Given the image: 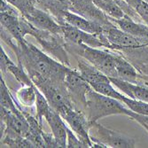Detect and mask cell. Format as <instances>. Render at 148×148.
<instances>
[{
    "label": "cell",
    "mask_w": 148,
    "mask_h": 148,
    "mask_svg": "<svg viewBox=\"0 0 148 148\" xmlns=\"http://www.w3.org/2000/svg\"><path fill=\"white\" fill-rule=\"evenodd\" d=\"M7 71L12 74V75L16 78V80L21 85H31L34 84L29 75L24 70V66L21 63H18L17 66L14 63L10 64L7 68Z\"/></svg>",
    "instance_id": "obj_26"
},
{
    "label": "cell",
    "mask_w": 148,
    "mask_h": 148,
    "mask_svg": "<svg viewBox=\"0 0 148 148\" xmlns=\"http://www.w3.org/2000/svg\"><path fill=\"white\" fill-rule=\"evenodd\" d=\"M1 122L3 123L4 129L16 132L26 138L28 136L29 125L23 114V110L13 113L1 107Z\"/></svg>",
    "instance_id": "obj_12"
},
{
    "label": "cell",
    "mask_w": 148,
    "mask_h": 148,
    "mask_svg": "<svg viewBox=\"0 0 148 148\" xmlns=\"http://www.w3.org/2000/svg\"><path fill=\"white\" fill-rule=\"evenodd\" d=\"M117 99L120 100L121 102H123L132 112L137 113L141 115L148 116V103L147 102L135 99H131L121 91L117 97Z\"/></svg>",
    "instance_id": "obj_23"
},
{
    "label": "cell",
    "mask_w": 148,
    "mask_h": 148,
    "mask_svg": "<svg viewBox=\"0 0 148 148\" xmlns=\"http://www.w3.org/2000/svg\"><path fill=\"white\" fill-rule=\"evenodd\" d=\"M23 17L38 29L62 35V26L49 12L38 7H35Z\"/></svg>",
    "instance_id": "obj_11"
},
{
    "label": "cell",
    "mask_w": 148,
    "mask_h": 148,
    "mask_svg": "<svg viewBox=\"0 0 148 148\" xmlns=\"http://www.w3.org/2000/svg\"><path fill=\"white\" fill-rule=\"evenodd\" d=\"M144 1H145V2H147V3H148V0H144Z\"/></svg>",
    "instance_id": "obj_33"
},
{
    "label": "cell",
    "mask_w": 148,
    "mask_h": 148,
    "mask_svg": "<svg viewBox=\"0 0 148 148\" xmlns=\"http://www.w3.org/2000/svg\"><path fill=\"white\" fill-rule=\"evenodd\" d=\"M65 84L69 97L76 109L85 113L87 104V93L91 86L82 76L79 71L69 69L65 77Z\"/></svg>",
    "instance_id": "obj_6"
},
{
    "label": "cell",
    "mask_w": 148,
    "mask_h": 148,
    "mask_svg": "<svg viewBox=\"0 0 148 148\" xmlns=\"http://www.w3.org/2000/svg\"><path fill=\"white\" fill-rule=\"evenodd\" d=\"M92 1L110 18V20H118L125 16L124 12L118 5L115 0H92Z\"/></svg>",
    "instance_id": "obj_21"
},
{
    "label": "cell",
    "mask_w": 148,
    "mask_h": 148,
    "mask_svg": "<svg viewBox=\"0 0 148 148\" xmlns=\"http://www.w3.org/2000/svg\"><path fill=\"white\" fill-rule=\"evenodd\" d=\"M59 113L78 138L82 139L88 147H92L93 145L89 133L91 124L85 113L76 109L75 106H66Z\"/></svg>",
    "instance_id": "obj_8"
},
{
    "label": "cell",
    "mask_w": 148,
    "mask_h": 148,
    "mask_svg": "<svg viewBox=\"0 0 148 148\" xmlns=\"http://www.w3.org/2000/svg\"><path fill=\"white\" fill-rule=\"evenodd\" d=\"M66 147L69 148H86L88 145L78 138L76 134L68 127V138H66Z\"/></svg>",
    "instance_id": "obj_28"
},
{
    "label": "cell",
    "mask_w": 148,
    "mask_h": 148,
    "mask_svg": "<svg viewBox=\"0 0 148 148\" xmlns=\"http://www.w3.org/2000/svg\"><path fill=\"white\" fill-rule=\"evenodd\" d=\"M13 62L10 60L8 55L5 50L1 47L0 48V66H1V72L5 73L7 72V68L10 64H12Z\"/></svg>",
    "instance_id": "obj_30"
},
{
    "label": "cell",
    "mask_w": 148,
    "mask_h": 148,
    "mask_svg": "<svg viewBox=\"0 0 148 148\" xmlns=\"http://www.w3.org/2000/svg\"><path fill=\"white\" fill-rule=\"evenodd\" d=\"M1 39L16 53L18 63H21L29 75L35 85L48 80L65 82V77L70 66L53 60L36 46L24 41L17 43L13 37L1 27Z\"/></svg>",
    "instance_id": "obj_1"
},
{
    "label": "cell",
    "mask_w": 148,
    "mask_h": 148,
    "mask_svg": "<svg viewBox=\"0 0 148 148\" xmlns=\"http://www.w3.org/2000/svg\"><path fill=\"white\" fill-rule=\"evenodd\" d=\"M104 35L110 45V49L124 51L142 48L148 45V42L145 40L120 29L117 26H113L105 29Z\"/></svg>",
    "instance_id": "obj_9"
},
{
    "label": "cell",
    "mask_w": 148,
    "mask_h": 148,
    "mask_svg": "<svg viewBox=\"0 0 148 148\" xmlns=\"http://www.w3.org/2000/svg\"><path fill=\"white\" fill-rule=\"evenodd\" d=\"M70 5L66 0H36V7L49 12L61 26L65 25L64 16L70 10Z\"/></svg>",
    "instance_id": "obj_16"
},
{
    "label": "cell",
    "mask_w": 148,
    "mask_h": 148,
    "mask_svg": "<svg viewBox=\"0 0 148 148\" xmlns=\"http://www.w3.org/2000/svg\"><path fill=\"white\" fill-rule=\"evenodd\" d=\"M45 119L51 130L52 135L54 136L59 147H66V138H68V126L66 125L65 120L58 111L51 106Z\"/></svg>",
    "instance_id": "obj_13"
},
{
    "label": "cell",
    "mask_w": 148,
    "mask_h": 148,
    "mask_svg": "<svg viewBox=\"0 0 148 148\" xmlns=\"http://www.w3.org/2000/svg\"><path fill=\"white\" fill-rule=\"evenodd\" d=\"M21 25L24 36L30 35L35 37L43 49L48 53L57 58L62 64L70 66V62L66 49V40L63 35L53 34L49 31L38 29L27 21L22 15L21 16Z\"/></svg>",
    "instance_id": "obj_2"
},
{
    "label": "cell",
    "mask_w": 148,
    "mask_h": 148,
    "mask_svg": "<svg viewBox=\"0 0 148 148\" xmlns=\"http://www.w3.org/2000/svg\"><path fill=\"white\" fill-rule=\"evenodd\" d=\"M21 16L9 14V13L1 12L0 13V21L1 27L8 31V33L13 37L17 43L22 42L25 40V36L23 35L21 25Z\"/></svg>",
    "instance_id": "obj_20"
},
{
    "label": "cell",
    "mask_w": 148,
    "mask_h": 148,
    "mask_svg": "<svg viewBox=\"0 0 148 148\" xmlns=\"http://www.w3.org/2000/svg\"><path fill=\"white\" fill-rule=\"evenodd\" d=\"M66 49L69 52L86 60L108 77H117L115 70L117 55L114 53L105 51L95 47L69 42H66Z\"/></svg>",
    "instance_id": "obj_4"
},
{
    "label": "cell",
    "mask_w": 148,
    "mask_h": 148,
    "mask_svg": "<svg viewBox=\"0 0 148 148\" xmlns=\"http://www.w3.org/2000/svg\"><path fill=\"white\" fill-rule=\"evenodd\" d=\"M77 63H78V71L90 86L101 82H105V81L110 80L106 75H105L100 70L96 69L95 66L91 65L90 62H88L86 60L80 57L77 59Z\"/></svg>",
    "instance_id": "obj_18"
},
{
    "label": "cell",
    "mask_w": 148,
    "mask_h": 148,
    "mask_svg": "<svg viewBox=\"0 0 148 148\" xmlns=\"http://www.w3.org/2000/svg\"><path fill=\"white\" fill-rule=\"evenodd\" d=\"M0 82H1V84H0L1 85V107L13 113H18L20 111H22L21 106L17 105L15 99L12 96L7 85L5 84L2 77Z\"/></svg>",
    "instance_id": "obj_24"
},
{
    "label": "cell",
    "mask_w": 148,
    "mask_h": 148,
    "mask_svg": "<svg viewBox=\"0 0 148 148\" xmlns=\"http://www.w3.org/2000/svg\"><path fill=\"white\" fill-rule=\"evenodd\" d=\"M109 79L116 89L128 97L148 103V88L115 77H109Z\"/></svg>",
    "instance_id": "obj_15"
},
{
    "label": "cell",
    "mask_w": 148,
    "mask_h": 148,
    "mask_svg": "<svg viewBox=\"0 0 148 148\" xmlns=\"http://www.w3.org/2000/svg\"><path fill=\"white\" fill-rule=\"evenodd\" d=\"M36 86L43 92L50 106L56 111L60 112L66 106H74L65 82L48 80Z\"/></svg>",
    "instance_id": "obj_7"
},
{
    "label": "cell",
    "mask_w": 148,
    "mask_h": 148,
    "mask_svg": "<svg viewBox=\"0 0 148 148\" xmlns=\"http://www.w3.org/2000/svg\"><path fill=\"white\" fill-rule=\"evenodd\" d=\"M64 21L65 24H69L79 29H82L90 34L97 35L99 37L104 34L105 31L104 27L99 23L86 19L84 16H81L70 10L66 12L64 16Z\"/></svg>",
    "instance_id": "obj_14"
},
{
    "label": "cell",
    "mask_w": 148,
    "mask_h": 148,
    "mask_svg": "<svg viewBox=\"0 0 148 148\" xmlns=\"http://www.w3.org/2000/svg\"><path fill=\"white\" fill-rule=\"evenodd\" d=\"M139 73V82L138 84L145 82L148 84V61L142 63L133 64Z\"/></svg>",
    "instance_id": "obj_29"
},
{
    "label": "cell",
    "mask_w": 148,
    "mask_h": 148,
    "mask_svg": "<svg viewBox=\"0 0 148 148\" xmlns=\"http://www.w3.org/2000/svg\"><path fill=\"white\" fill-rule=\"evenodd\" d=\"M89 133L92 147L133 148L136 145V141L133 138L106 128L98 122L91 123Z\"/></svg>",
    "instance_id": "obj_5"
},
{
    "label": "cell",
    "mask_w": 148,
    "mask_h": 148,
    "mask_svg": "<svg viewBox=\"0 0 148 148\" xmlns=\"http://www.w3.org/2000/svg\"><path fill=\"white\" fill-rule=\"evenodd\" d=\"M139 124L148 131V124H147V123H139Z\"/></svg>",
    "instance_id": "obj_32"
},
{
    "label": "cell",
    "mask_w": 148,
    "mask_h": 148,
    "mask_svg": "<svg viewBox=\"0 0 148 148\" xmlns=\"http://www.w3.org/2000/svg\"><path fill=\"white\" fill-rule=\"evenodd\" d=\"M86 99L85 114L90 124L98 122L100 118L109 115L124 114L128 116L130 112V109L124 106L123 102L112 97L103 95L92 88L89 90Z\"/></svg>",
    "instance_id": "obj_3"
},
{
    "label": "cell",
    "mask_w": 148,
    "mask_h": 148,
    "mask_svg": "<svg viewBox=\"0 0 148 148\" xmlns=\"http://www.w3.org/2000/svg\"><path fill=\"white\" fill-rule=\"evenodd\" d=\"M36 117L39 121V123L43 124V119L45 117L46 114L51 108V106L45 98V96L43 94V92L40 90L36 86Z\"/></svg>",
    "instance_id": "obj_25"
},
{
    "label": "cell",
    "mask_w": 148,
    "mask_h": 148,
    "mask_svg": "<svg viewBox=\"0 0 148 148\" xmlns=\"http://www.w3.org/2000/svg\"><path fill=\"white\" fill-rule=\"evenodd\" d=\"M43 137H44V139H45V147L48 148V147H51V148H56V147H59L58 145V143L54 138V136L52 135V133L49 134V133H46V132H43Z\"/></svg>",
    "instance_id": "obj_31"
},
{
    "label": "cell",
    "mask_w": 148,
    "mask_h": 148,
    "mask_svg": "<svg viewBox=\"0 0 148 148\" xmlns=\"http://www.w3.org/2000/svg\"><path fill=\"white\" fill-rule=\"evenodd\" d=\"M115 70H116V75H117L116 78L122 79L123 81H127V82H130L132 84H138L139 73L135 66H134V65L130 61L126 60L125 58L120 55H117Z\"/></svg>",
    "instance_id": "obj_19"
},
{
    "label": "cell",
    "mask_w": 148,
    "mask_h": 148,
    "mask_svg": "<svg viewBox=\"0 0 148 148\" xmlns=\"http://www.w3.org/2000/svg\"><path fill=\"white\" fill-rule=\"evenodd\" d=\"M16 98L19 103L26 107H32L36 105V91L35 84L31 85H21L16 91Z\"/></svg>",
    "instance_id": "obj_22"
},
{
    "label": "cell",
    "mask_w": 148,
    "mask_h": 148,
    "mask_svg": "<svg viewBox=\"0 0 148 148\" xmlns=\"http://www.w3.org/2000/svg\"><path fill=\"white\" fill-rule=\"evenodd\" d=\"M6 1L15 7L22 16L27 15L28 13L36 7V0H6Z\"/></svg>",
    "instance_id": "obj_27"
},
{
    "label": "cell",
    "mask_w": 148,
    "mask_h": 148,
    "mask_svg": "<svg viewBox=\"0 0 148 148\" xmlns=\"http://www.w3.org/2000/svg\"><path fill=\"white\" fill-rule=\"evenodd\" d=\"M62 35L66 40V42L75 44V45H88L90 47H106V45L102 41V39L94 34L88 33L82 29H79L74 26L69 24L62 25Z\"/></svg>",
    "instance_id": "obj_10"
},
{
    "label": "cell",
    "mask_w": 148,
    "mask_h": 148,
    "mask_svg": "<svg viewBox=\"0 0 148 148\" xmlns=\"http://www.w3.org/2000/svg\"><path fill=\"white\" fill-rule=\"evenodd\" d=\"M111 21L120 29L148 42V26L146 24L138 23V21H134L127 15H125L122 19Z\"/></svg>",
    "instance_id": "obj_17"
}]
</instances>
